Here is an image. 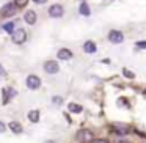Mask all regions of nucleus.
I'll return each instance as SVG.
<instances>
[{"label": "nucleus", "mask_w": 146, "mask_h": 143, "mask_svg": "<svg viewBox=\"0 0 146 143\" xmlns=\"http://www.w3.org/2000/svg\"><path fill=\"white\" fill-rule=\"evenodd\" d=\"M108 39H110V43H113V44H121L124 36H123V33L118 32V30H111V32L108 33Z\"/></svg>", "instance_id": "nucleus-6"}, {"label": "nucleus", "mask_w": 146, "mask_h": 143, "mask_svg": "<svg viewBox=\"0 0 146 143\" xmlns=\"http://www.w3.org/2000/svg\"><path fill=\"white\" fill-rule=\"evenodd\" d=\"M27 2H29V0H14V3H16V7H19V8L25 7V5H27Z\"/></svg>", "instance_id": "nucleus-19"}, {"label": "nucleus", "mask_w": 146, "mask_h": 143, "mask_svg": "<svg viewBox=\"0 0 146 143\" xmlns=\"http://www.w3.org/2000/svg\"><path fill=\"white\" fill-rule=\"evenodd\" d=\"M118 143H126V142H118Z\"/></svg>", "instance_id": "nucleus-27"}, {"label": "nucleus", "mask_w": 146, "mask_h": 143, "mask_svg": "<svg viewBox=\"0 0 146 143\" xmlns=\"http://www.w3.org/2000/svg\"><path fill=\"white\" fill-rule=\"evenodd\" d=\"M24 19H25V22L27 24H30V25H33V24L36 22V14H35V11H27L25 13V16H24Z\"/></svg>", "instance_id": "nucleus-11"}, {"label": "nucleus", "mask_w": 146, "mask_h": 143, "mask_svg": "<svg viewBox=\"0 0 146 143\" xmlns=\"http://www.w3.org/2000/svg\"><path fill=\"white\" fill-rule=\"evenodd\" d=\"M113 130L118 134H121V135H126L127 132H129V127L126 126V124H121V123H115L113 124Z\"/></svg>", "instance_id": "nucleus-9"}, {"label": "nucleus", "mask_w": 146, "mask_h": 143, "mask_svg": "<svg viewBox=\"0 0 146 143\" xmlns=\"http://www.w3.org/2000/svg\"><path fill=\"white\" fill-rule=\"evenodd\" d=\"M64 13L63 7L61 5H52L50 8H49V16L50 17H61Z\"/></svg>", "instance_id": "nucleus-7"}, {"label": "nucleus", "mask_w": 146, "mask_h": 143, "mask_svg": "<svg viewBox=\"0 0 146 143\" xmlns=\"http://www.w3.org/2000/svg\"><path fill=\"white\" fill-rule=\"evenodd\" d=\"M83 51H85L86 54H94L96 52V44L93 41H86L85 44H83Z\"/></svg>", "instance_id": "nucleus-12"}, {"label": "nucleus", "mask_w": 146, "mask_h": 143, "mask_svg": "<svg viewBox=\"0 0 146 143\" xmlns=\"http://www.w3.org/2000/svg\"><path fill=\"white\" fill-rule=\"evenodd\" d=\"M118 105H119V107H127V108L130 107V105H129V101H127V99H124V98H119V99H118Z\"/></svg>", "instance_id": "nucleus-18"}, {"label": "nucleus", "mask_w": 146, "mask_h": 143, "mask_svg": "<svg viewBox=\"0 0 146 143\" xmlns=\"http://www.w3.org/2000/svg\"><path fill=\"white\" fill-rule=\"evenodd\" d=\"M80 14H83V16H90L91 14V10H90V7L86 3L80 5Z\"/></svg>", "instance_id": "nucleus-15"}, {"label": "nucleus", "mask_w": 146, "mask_h": 143, "mask_svg": "<svg viewBox=\"0 0 146 143\" xmlns=\"http://www.w3.org/2000/svg\"><path fill=\"white\" fill-rule=\"evenodd\" d=\"M57 55H58L60 60H71V58H72V52H71L69 49H60Z\"/></svg>", "instance_id": "nucleus-10"}, {"label": "nucleus", "mask_w": 146, "mask_h": 143, "mask_svg": "<svg viewBox=\"0 0 146 143\" xmlns=\"http://www.w3.org/2000/svg\"><path fill=\"white\" fill-rule=\"evenodd\" d=\"M16 11H17V7H16V3H7L2 10H0V14L3 17H11L13 14H16Z\"/></svg>", "instance_id": "nucleus-2"}, {"label": "nucleus", "mask_w": 146, "mask_h": 143, "mask_svg": "<svg viewBox=\"0 0 146 143\" xmlns=\"http://www.w3.org/2000/svg\"><path fill=\"white\" fill-rule=\"evenodd\" d=\"M0 74H3V69H2V66H0Z\"/></svg>", "instance_id": "nucleus-25"}, {"label": "nucleus", "mask_w": 146, "mask_h": 143, "mask_svg": "<svg viewBox=\"0 0 146 143\" xmlns=\"http://www.w3.org/2000/svg\"><path fill=\"white\" fill-rule=\"evenodd\" d=\"M3 30H5V32H8V33H13V30H14V22L5 24V25H3Z\"/></svg>", "instance_id": "nucleus-17"}, {"label": "nucleus", "mask_w": 146, "mask_h": 143, "mask_svg": "<svg viewBox=\"0 0 146 143\" xmlns=\"http://www.w3.org/2000/svg\"><path fill=\"white\" fill-rule=\"evenodd\" d=\"M11 38H13V43L22 44V43H25V39H27V33H25V30L17 29V30H14V32L11 33Z\"/></svg>", "instance_id": "nucleus-1"}, {"label": "nucleus", "mask_w": 146, "mask_h": 143, "mask_svg": "<svg viewBox=\"0 0 146 143\" xmlns=\"http://www.w3.org/2000/svg\"><path fill=\"white\" fill-rule=\"evenodd\" d=\"M5 129H7V127H5V124L2 123V121H0V134H2V132H5Z\"/></svg>", "instance_id": "nucleus-23"}, {"label": "nucleus", "mask_w": 146, "mask_h": 143, "mask_svg": "<svg viewBox=\"0 0 146 143\" xmlns=\"http://www.w3.org/2000/svg\"><path fill=\"white\" fill-rule=\"evenodd\" d=\"M44 71L47 74H57L58 71H60V66H58L57 61L49 60V61H46V63H44Z\"/></svg>", "instance_id": "nucleus-4"}, {"label": "nucleus", "mask_w": 146, "mask_h": 143, "mask_svg": "<svg viewBox=\"0 0 146 143\" xmlns=\"http://www.w3.org/2000/svg\"><path fill=\"white\" fill-rule=\"evenodd\" d=\"M46 143H55V142H52V140H49V142H46Z\"/></svg>", "instance_id": "nucleus-26"}, {"label": "nucleus", "mask_w": 146, "mask_h": 143, "mask_svg": "<svg viewBox=\"0 0 146 143\" xmlns=\"http://www.w3.org/2000/svg\"><path fill=\"white\" fill-rule=\"evenodd\" d=\"M137 47L138 49H146V41H138L137 43Z\"/></svg>", "instance_id": "nucleus-21"}, {"label": "nucleus", "mask_w": 146, "mask_h": 143, "mask_svg": "<svg viewBox=\"0 0 146 143\" xmlns=\"http://www.w3.org/2000/svg\"><path fill=\"white\" fill-rule=\"evenodd\" d=\"M29 120L32 121V123H38V121H39V112L38 110L29 112Z\"/></svg>", "instance_id": "nucleus-14"}, {"label": "nucleus", "mask_w": 146, "mask_h": 143, "mask_svg": "<svg viewBox=\"0 0 146 143\" xmlns=\"http://www.w3.org/2000/svg\"><path fill=\"white\" fill-rule=\"evenodd\" d=\"M69 112H72V113H80V112H82V105H79V104H69Z\"/></svg>", "instance_id": "nucleus-16"}, {"label": "nucleus", "mask_w": 146, "mask_h": 143, "mask_svg": "<svg viewBox=\"0 0 146 143\" xmlns=\"http://www.w3.org/2000/svg\"><path fill=\"white\" fill-rule=\"evenodd\" d=\"M33 2H35V3H44L46 0H33Z\"/></svg>", "instance_id": "nucleus-24"}, {"label": "nucleus", "mask_w": 146, "mask_h": 143, "mask_svg": "<svg viewBox=\"0 0 146 143\" xmlns=\"http://www.w3.org/2000/svg\"><path fill=\"white\" fill-rule=\"evenodd\" d=\"M91 143H107V140H104V138H96V140H91Z\"/></svg>", "instance_id": "nucleus-22"}, {"label": "nucleus", "mask_w": 146, "mask_h": 143, "mask_svg": "<svg viewBox=\"0 0 146 143\" xmlns=\"http://www.w3.org/2000/svg\"><path fill=\"white\" fill-rule=\"evenodd\" d=\"M123 74L126 77H129V79H133V77H135V74H133L132 71H129V69H123Z\"/></svg>", "instance_id": "nucleus-20"}, {"label": "nucleus", "mask_w": 146, "mask_h": 143, "mask_svg": "<svg viewBox=\"0 0 146 143\" xmlns=\"http://www.w3.org/2000/svg\"><path fill=\"white\" fill-rule=\"evenodd\" d=\"M143 93H145V96H146V90H145V91H143Z\"/></svg>", "instance_id": "nucleus-28"}, {"label": "nucleus", "mask_w": 146, "mask_h": 143, "mask_svg": "<svg viewBox=\"0 0 146 143\" xmlns=\"http://www.w3.org/2000/svg\"><path fill=\"white\" fill-rule=\"evenodd\" d=\"M77 140H79L80 143H88L93 140V132L88 129H82L79 130V134H77Z\"/></svg>", "instance_id": "nucleus-3"}, {"label": "nucleus", "mask_w": 146, "mask_h": 143, "mask_svg": "<svg viewBox=\"0 0 146 143\" xmlns=\"http://www.w3.org/2000/svg\"><path fill=\"white\" fill-rule=\"evenodd\" d=\"M10 129L13 130L14 134H21V132H22V126H21L17 121H11V123H10Z\"/></svg>", "instance_id": "nucleus-13"}, {"label": "nucleus", "mask_w": 146, "mask_h": 143, "mask_svg": "<svg viewBox=\"0 0 146 143\" xmlns=\"http://www.w3.org/2000/svg\"><path fill=\"white\" fill-rule=\"evenodd\" d=\"M14 96H16V90L14 88H3V104H8V101Z\"/></svg>", "instance_id": "nucleus-8"}, {"label": "nucleus", "mask_w": 146, "mask_h": 143, "mask_svg": "<svg viewBox=\"0 0 146 143\" xmlns=\"http://www.w3.org/2000/svg\"><path fill=\"white\" fill-rule=\"evenodd\" d=\"M27 86H29L30 90H36L41 86V79H39L38 76H29L27 77Z\"/></svg>", "instance_id": "nucleus-5"}]
</instances>
